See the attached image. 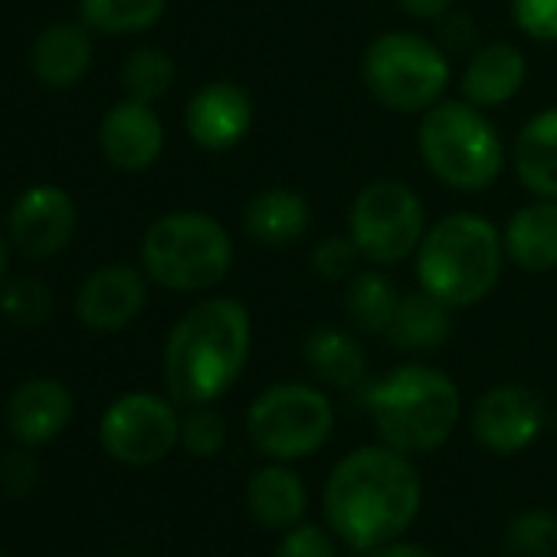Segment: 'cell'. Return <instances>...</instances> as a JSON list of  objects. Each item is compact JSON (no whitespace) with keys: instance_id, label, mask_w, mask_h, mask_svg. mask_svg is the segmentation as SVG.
Masks as SVG:
<instances>
[{"instance_id":"6da1fadb","label":"cell","mask_w":557,"mask_h":557,"mask_svg":"<svg viewBox=\"0 0 557 557\" xmlns=\"http://www.w3.org/2000/svg\"><path fill=\"white\" fill-rule=\"evenodd\" d=\"M423 505V482L410 456L391 446L348 453L325 482V521L355 550L404 537Z\"/></svg>"},{"instance_id":"7a4b0ae2","label":"cell","mask_w":557,"mask_h":557,"mask_svg":"<svg viewBox=\"0 0 557 557\" xmlns=\"http://www.w3.org/2000/svg\"><path fill=\"white\" fill-rule=\"evenodd\" d=\"M249 312L236 299H207L194 306L168 335L164 384L174 404L200 407L223 397L249 358Z\"/></svg>"},{"instance_id":"3957f363","label":"cell","mask_w":557,"mask_h":557,"mask_svg":"<svg viewBox=\"0 0 557 557\" xmlns=\"http://www.w3.org/2000/svg\"><path fill=\"white\" fill-rule=\"evenodd\" d=\"M368 410L384 446L423 456L453 436L462 397L449 374L430 364H404L368 391Z\"/></svg>"},{"instance_id":"277c9868","label":"cell","mask_w":557,"mask_h":557,"mask_svg":"<svg viewBox=\"0 0 557 557\" xmlns=\"http://www.w3.org/2000/svg\"><path fill=\"white\" fill-rule=\"evenodd\" d=\"M498 230L475 213H453L440 220L420 243L417 275L420 286L449 309L482 302L502 275Z\"/></svg>"},{"instance_id":"5b68a950","label":"cell","mask_w":557,"mask_h":557,"mask_svg":"<svg viewBox=\"0 0 557 557\" xmlns=\"http://www.w3.org/2000/svg\"><path fill=\"white\" fill-rule=\"evenodd\" d=\"M233 239L207 213L177 210L154 220L141 239V265L171 293L213 289L230 272Z\"/></svg>"},{"instance_id":"8992f818","label":"cell","mask_w":557,"mask_h":557,"mask_svg":"<svg viewBox=\"0 0 557 557\" xmlns=\"http://www.w3.org/2000/svg\"><path fill=\"white\" fill-rule=\"evenodd\" d=\"M426 168L456 190H485L502 174V141L472 102H436L420 125Z\"/></svg>"},{"instance_id":"52a82bcc","label":"cell","mask_w":557,"mask_h":557,"mask_svg":"<svg viewBox=\"0 0 557 557\" xmlns=\"http://www.w3.org/2000/svg\"><path fill=\"white\" fill-rule=\"evenodd\" d=\"M332 430L335 407L319 387L309 384H275L262 391L246 413V433L252 446L275 462H293L319 453Z\"/></svg>"},{"instance_id":"ba28073f","label":"cell","mask_w":557,"mask_h":557,"mask_svg":"<svg viewBox=\"0 0 557 557\" xmlns=\"http://www.w3.org/2000/svg\"><path fill=\"white\" fill-rule=\"evenodd\" d=\"M371 96L394 112L433 109L449 86L446 53L420 34H384L364 53Z\"/></svg>"},{"instance_id":"9c48e42d","label":"cell","mask_w":557,"mask_h":557,"mask_svg":"<svg viewBox=\"0 0 557 557\" xmlns=\"http://www.w3.org/2000/svg\"><path fill=\"white\" fill-rule=\"evenodd\" d=\"M423 203L420 197L391 177L371 181L351 203V239L374 265H394L423 243Z\"/></svg>"},{"instance_id":"30bf717a","label":"cell","mask_w":557,"mask_h":557,"mask_svg":"<svg viewBox=\"0 0 557 557\" xmlns=\"http://www.w3.org/2000/svg\"><path fill=\"white\" fill-rule=\"evenodd\" d=\"M99 440L115 462L145 469L161 462L181 443V417L171 400L135 391L102 413Z\"/></svg>"},{"instance_id":"8fae6325","label":"cell","mask_w":557,"mask_h":557,"mask_svg":"<svg viewBox=\"0 0 557 557\" xmlns=\"http://www.w3.org/2000/svg\"><path fill=\"white\" fill-rule=\"evenodd\" d=\"M76 233V203L57 184H37L17 197L8 216V239L27 259H47L70 246Z\"/></svg>"},{"instance_id":"7c38bea8","label":"cell","mask_w":557,"mask_h":557,"mask_svg":"<svg viewBox=\"0 0 557 557\" xmlns=\"http://www.w3.org/2000/svg\"><path fill=\"white\" fill-rule=\"evenodd\" d=\"M469 426L479 446L498 456H511V453L528 449L541 436L544 407L528 387L502 384L479 397Z\"/></svg>"},{"instance_id":"4fadbf2b","label":"cell","mask_w":557,"mask_h":557,"mask_svg":"<svg viewBox=\"0 0 557 557\" xmlns=\"http://www.w3.org/2000/svg\"><path fill=\"white\" fill-rule=\"evenodd\" d=\"M145 302L148 286L135 265H102L79 286L76 315L92 332H122L141 315Z\"/></svg>"},{"instance_id":"5bb4252c","label":"cell","mask_w":557,"mask_h":557,"mask_svg":"<svg viewBox=\"0 0 557 557\" xmlns=\"http://www.w3.org/2000/svg\"><path fill=\"white\" fill-rule=\"evenodd\" d=\"M99 145L112 168L145 171L158 161L164 148V128L148 102L125 99L106 112L99 128Z\"/></svg>"},{"instance_id":"9a60e30c","label":"cell","mask_w":557,"mask_h":557,"mask_svg":"<svg viewBox=\"0 0 557 557\" xmlns=\"http://www.w3.org/2000/svg\"><path fill=\"white\" fill-rule=\"evenodd\" d=\"M184 125L200 148L226 151L246 138L252 125V102L233 83H210L200 92H194Z\"/></svg>"},{"instance_id":"2e32d148","label":"cell","mask_w":557,"mask_h":557,"mask_svg":"<svg viewBox=\"0 0 557 557\" xmlns=\"http://www.w3.org/2000/svg\"><path fill=\"white\" fill-rule=\"evenodd\" d=\"M73 420V394L53 377L21 384L8 400V430L21 446L53 443Z\"/></svg>"},{"instance_id":"e0dca14e","label":"cell","mask_w":557,"mask_h":557,"mask_svg":"<svg viewBox=\"0 0 557 557\" xmlns=\"http://www.w3.org/2000/svg\"><path fill=\"white\" fill-rule=\"evenodd\" d=\"M246 508L259 528L289 531L306 521L309 511V488L296 469L286 462L259 466L246 482Z\"/></svg>"},{"instance_id":"ac0fdd59","label":"cell","mask_w":557,"mask_h":557,"mask_svg":"<svg viewBox=\"0 0 557 557\" xmlns=\"http://www.w3.org/2000/svg\"><path fill=\"white\" fill-rule=\"evenodd\" d=\"M89 66H92V34L86 24L57 21L34 40L30 70L50 89H70L83 83Z\"/></svg>"},{"instance_id":"d6986e66","label":"cell","mask_w":557,"mask_h":557,"mask_svg":"<svg viewBox=\"0 0 557 557\" xmlns=\"http://www.w3.org/2000/svg\"><path fill=\"white\" fill-rule=\"evenodd\" d=\"M524 76L528 63L518 47L488 44L469 60L462 76V96L472 106H502L521 89Z\"/></svg>"},{"instance_id":"ffe728a7","label":"cell","mask_w":557,"mask_h":557,"mask_svg":"<svg viewBox=\"0 0 557 557\" xmlns=\"http://www.w3.org/2000/svg\"><path fill=\"white\" fill-rule=\"evenodd\" d=\"M312 223L309 200L289 187H269L246 207V233L265 246H286L306 236Z\"/></svg>"},{"instance_id":"44dd1931","label":"cell","mask_w":557,"mask_h":557,"mask_svg":"<svg viewBox=\"0 0 557 557\" xmlns=\"http://www.w3.org/2000/svg\"><path fill=\"white\" fill-rule=\"evenodd\" d=\"M508 256L528 272H547L557 265V200H537L521 207L505 226Z\"/></svg>"},{"instance_id":"7402d4cb","label":"cell","mask_w":557,"mask_h":557,"mask_svg":"<svg viewBox=\"0 0 557 557\" xmlns=\"http://www.w3.org/2000/svg\"><path fill=\"white\" fill-rule=\"evenodd\" d=\"M449 335H453V319H449V306L443 299H436L426 289L400 296L397 312L387 329V338L394 348L433 351V348L446 345Z\"/></svg>"},{"instance_id":"603a6c76","label":"cell","mask_w":557,"mask_h":557,"mask_svg":"<svg viewBox=\"0 0 557 557\" xmlns=\"http://www.w3.org/2000/svg\"><path fill=\"white\" fill-rule=\"evenodd\" d=\"M515 168L531 194L557 200V109L534 115L521 128L515 141Z\"/></svg>"},{"instance_id":"cb8c5ba5","label":"cell","mask_w":557,"mask_h":557,"mask_svg":"<svg viewBox=\"0 0 557 557\" xmlns=\"http://www.w3.org/2000/svg\"><path fill=\"white\" fill-rule=\"evenodd\" d=\"M306 364L319 381L342 387V391H351V387L364 384V377H368L364 348L358 345V338H351L348 332H338V329H322V332L309 335Z\"/></svg>"},{"instance_id":"d4e9b609","label":"cell","mask_w":557,"mask_h":557,"mask_svg":"<svg viewBox=\"0 0 557 557\" xmlns=\"http://www.w3.org/2000/svg\"><path fill=\"white\" fill-rule=\"evenodd\" d=\"M397 302H400V296L387 275H381L374 269L351 275L348 293H345V309H348L355 329H361L368 335H387Z\"/></svg>"},{"instance_id":"484cf974","label":"cell","mask_w":557,"mask_h":557,"mask_svg":"<svg viewBox=\"0 0 557 557\" xmlns=\"http://www.w3.org/2000/svg\"><path fill=\"white\" fill-rule=\"evenodd\" d=\"M83 24L106 37L145 34L164 17V0H79Z\"/></svg>"},{"instance_id":"4316f807","label":"cell","mask_w":557,"mask_h":557,"mask_svg":"<svg viewBox=\"0 0 557 557\" xmlns=\"http://www.w3.org/2000/svg\"><path fill=\"white\" fill-rule=\"evenodd\" d=\"M174 83V63L164 50L158 47H141L135 50L125 66H122V86L128 92V99L135 102H158Z\"/></svg>"},{"instance_id":"83f0119b","label":"cell","mask_w":557,"mask_h":557,"mask_svg":"<svg viewBox=\"0 0 557 557\" xmlns=\"http://www.w3.org/2000/svg\"><path fill=\"white\" fill-rule=\"evenodd\" d=\"M505 550L511 557H557V511H518L505 528Z\"/></svg>"},{"instance_id":"f1b7e54d","label":"cell","mask_w":557,"mask_h":557,"mask_svg":"<svg viewBox=\"0 0 557 557\" xmlns=\"http://www.w3.org/2000/svg\"><path fill=\"white\" fill-rule=\"evenodd\" d=\"M0 312H4L8 322H14L21 329L44 325L50 319V312H53L50 286L40 283V278H34V275L11 278V283L0 289Z\"/></svg>"},{"instance_id":"f546056e","label":"cell","mask_w":557,"mask_h":557,"mask_svg":"<svg viewBox=\"0 0 557 557\" xmlns=\"http://www.w3.org/2000/svg\"><path fill=\"white\" fill-rule=\"evenodd\" d=\"M226 443V420L210 407H190L187 417H181V446L197 456V459H210L223 449Z\"/></svg>"},{"instance_id":"4dcf8cb0","label":"cell","mask_w":557,"mask_h":557,"mask_svg":"<svg viewBox=\"0 0 557 557\" xmlns=\"http://www.w3.org/2000/svg\"><path fill=\"white\" fill-rule=\"evenodd\" d=\"M275 557H338V537L335 531L302 521L283 534V541L275 547Z\"/></svg>"},{"instance_id":"1f68e13d","label":"cell","mask_w":557,"mask_h":557,"mask_svg":"<svg viewBox=\"0 0 557 557\" xmlns=\"http://www.w3.org/2000/svg\"><path fill=\"white\" fill-rule=\"evenodd\" d=\"M40 482V462L34 456V446H21L11 449L4 459H0V488H4L11 498H24L37 488Z\"/></svg>"},{"instance_id":"d6a6232c","label":"cell","mask_w":557,"mask_h":557,"mask_svg":"<svg viewBox=\"0 0 557 557\" xmlns=\"http://www.w3.org/2000/svg\"><path fill=\"white\" fill-rule=\"evenodd\" d=\"M361 259V249L355 246V239L348 236H329L315 246L312 252V262H315V272H322L325 278H332V283H338V278H348L355 275V265Z\"/></svg>"},{"instance_id":"836d02e7","label":"cell","mask_w":557,"mask_h":557,"mask_svg":"<svg viewBox=\"0 0 557 557\" xmlns=\"http://www.w3.org/2000/svg\"><path fill=\"white\" fill-rule=\"evenodd\" d=\"M511 14L531 40H557V0H511Z\"/></svg>"},{"instance_id":"e575fe53","label":"cell","mask_w":557,"mask_h":557,"mask_svg":"<svg viewBox=\"0 0 557 557\" xmlns=\"http://www.w3.org/2000/svg\"><path fill=\"white\" fill-rule=\"evenodd\" d=\"M368 557H440L436 550L423 547V544H413V541H387L374 550H368Z\"/></svg>"},{"instance_id":"d590c367","label":"cell","mask_w":557,"mask_h":557,"mask_svg":"<svg viewBox=\"0 0 557 557\" xmlns=\"http://www.w3.org/2000/svg\"><path fill=\"white\" fill-rule=\"evenodd\" d=\"M397 4L410 14V17H420V21H436L449 11L453 0H397Z\"/></svg>"},{"instance_id":"8d00e7d4","label":"cell","mask_w":557,"mask_h":557,"mask_svg":"<svg viewBox=\"0 0 557 557\" xmlns=\"http://www.w3.org/2000/svg\"><path fill=\"white\" fill-rule=\"evenodd\" d=\"M4 272H8V239L0 236V278H4Z\"/></svg>"},{"instance_id":"74e56055","label":"cell","mask_w":557,"mask_h":557,"mask_svg":"<svg viewBox=\"0 0 557 557\" xmlns=\"http://www.w3.org/2000/svg\"><path fill=\"white\" fill-rule=\"evenodd\" d=\"M0 557H8V554H4V550H0Z\"/></svg>"}]
</instances>
